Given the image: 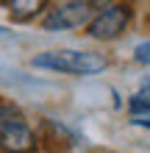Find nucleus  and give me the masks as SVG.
<instances>
[{
	"mask_svg": "<svg viewBox=\"0 0 150 153\" xmlns=\"http://www.w3.org/2000/svg\"><path fill=\"white\" fill-rule=\"evenodd\" d=\"M33 67L50 70V73H67V75H98L109 67L103 53L95 50H72V48H58V50H45L31 59Z\"/></svg>",
	"mask_w": 150,
	"mask_h": 153,
	"instance_id": "1",
	"label": "nucleus"
},
{
	"mask_svg": "<svg viewBox=\"0 0 150 153\" xmlns=\"http://www.w3.org/2000/svg\"><path fill=\"white\" fill-rule=\"evenodd\" d=\"M39 134L28 125L20 106L0 97V153H36Z\"/></svg>",
	"mask_w": 150,
	"mask_h": 153,
	"instance_id": "2",
	"label": "nucleus"
},
{
	"mask_svg": "<svg viewBox=\"0 0 150 153\" xmlns=\"http://www.w3.org/2000/svg\"><path fill=\"white\" fill-rule=\"evenodd\" d=\"M98 6L89 0H67V3H53L45 8L42 17V31L47 33H58V31H78L86 28L89 20L95 17Z\"/></svg>",
	"mask_w": 150,
	"mask_h": 153,
	"instance_id": "3",
	"label": "nucleus"
},
{
	"mask_svg": "<svg viewBox=\"0 0 150 153\" xmlns=\"http://www.w3.org/2000/svg\"><path fill=\"white\" fill-rule=\"evenodd\" d=\"M131 14H134V8L128 3H106L89 20L86 33H89L92 39H98V42H114V39H120L122 33H125V28L131 25Z\"/></svg>",
	"mask_w": 150,
	"mask_h": 153,
	"instance_id": "4",
	"label": "nucleus"
},
{
	"mask_svg": "<svg viewBox=\"0 0 150 153\" xmlns=\"http://www.w3.org/2000/svg\"><path fill=\"white\" fill-rule=\"evenodd\" d=\"M128 111L134 114V117H145V114H150V81H147L145 86H139L136 92L131 95Z\"/></svg>",
	"mask_w": 150,
	"mask_h": 153,
	"instance_id": "5",
	"label": "nucleus"
},
{
	"mask_svg": "<svg viewBox=\"0 0 150 153\" xmlns=\"http://www.w3.org/2000/svg\"><path fill=\"white\" fill-rule=\"evenodd\" d=\"M8 8H11V14H14V20H33L39 11H45L47 3H8Z\"/></svg>",
	"mask_w": 150,
	"mask_h": 153,
	"instance_id": "6",
	"label": "nucleus"
},
{
	"mask_svg": "<svg viewBox=\"0 0 150 153\" xmlns=\"http://www.w3.org/2000/svg\"><path fill=\"white\" fill-rule=\"evenodd\" d=\"M134 59L139 61V64H150V39L147 42H139L134 48Z\"/></svg>",
	"mask_w": 150,
	"mask_h": 153,
	"instance_id": "7",
	"label": "nucleus"
},
{
	"mask_svg": "<svg viewBox=\"0 0 150 153\" xmlns=\"http://www.w3.org/2000/svg\"><path fill=\"white\" fill-rule=\"evenodd\" d=\"M131 123H134V125H145V128H150V117H134Z\"/></svg>",
	"mask_w": 150,
	"mask_h": 153,
	"instance_id": "8",
	"label": "nucleus"
},
{
	"mask_svg": "<svg viewBox=\"0 0 150 153\" xmlns=\"http://www.w3.org/2000/svg\"><path fill=\"white\" fill-rule=\"evenodd\" d=\"M100 153H120V150H100Z\"/></svg>",
	"mask_w": 150,
	"mask_h": 153,
	"instance_id": "9",
	"label": "nucleus"
},
{
	"mask_svg": "<svg viewBox=\"0 0 150 153\" xmlns=\"http://www.w3.org/2000/svg\"><path fill=\"white\" fill-rule=\"evenodd\" d=\"M3 33H6V31H3V28H0V36H3Z\"/></svg>",
	"mask_w": 150,
	"mask_h": 153,
	"instance_id": "10",
	"label": "nucleus"
}]
</instances>
